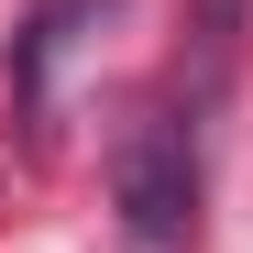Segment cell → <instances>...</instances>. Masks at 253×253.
Here are the masks:
<instances>
[{
    "instance_id": "7a4b0ae2",
    "label": "cell",
    "mask_w": 253,
    "mask_h": 253,
    "mask_svg": "<svg viewBox=\"0 0 253 253\" xmlns=\"http://www.w3.org/2000/svg\"><path fill=\"white\" fill-rule=\"evenodd\" d=\"M242 33H253V0H187V44H198V88H220L242 66Z\"/></svg>"
},
{
    "instance_id": "6da1fadb",
    "label": "cell",
    "mask_w": 253,
    "mask_h": 253,
    "mask_svg": "<svg viewBox=\"0 0 253 253\" xmlns=\"http://www.w3.org/2000/svg\"><path fill=\"white\" fill-rule=\"evenodd\" d=\"M110 198H121V231H132L143 253H176L198 231V154H187V121H132L110 154Z\"/></svg>"
}]
</instances>
